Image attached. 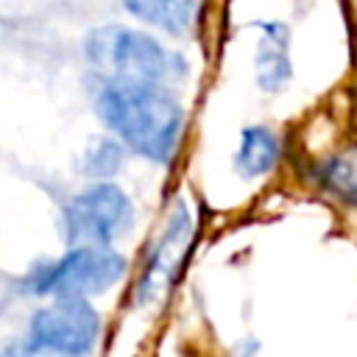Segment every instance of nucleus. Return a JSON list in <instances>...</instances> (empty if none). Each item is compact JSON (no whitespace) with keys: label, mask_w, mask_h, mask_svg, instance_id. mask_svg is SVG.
<instances>
[{"label":"nucleus","mask_w":357,"mask_h":357,"mask_svg":"<svg viewBox=\"0 0 357 357\" xmlns=\"http://www.w3.org/2000/svg\"><path fill=\"white\" fill-rule=\"evenodd\" d=\"M123 8L134 20L170 36H184L195 17V0H123Z\"/></svg>","instance_id":"8"},{"label":"nucleus","mask_w":357,"mask_h":357,"mask_svg":"<svg viewBox=\"0 0 357 357\" xmlns=\"http://www.w3.org/2000/svg\"><path fill=\"white\" fill-rule=\"evenodd\" d=\"M190 231H192V220H190V212L187 206L178 201L167 218V226L162 231V237L153 243V251L145 262V271H142V279L137 284V301L139 304H151L156 301L173 282L178 265H181V257L187 251V243H190Z\"/></svg>","instance_id":"6"},{"label":"nucleus","mask_w":357,"mask_h":357,"mask_svg":"<svg viewBox=\"0 0 357 357\" xmlns=\"http://www.w3.org/2000/svg\"><path fill=\"white\" fill-rule=\"evenodd\" d=\"M86 61L106 78L173 84L187 75V59L156 36L128 25H100L84 36Z\"/></svg>","instance_id":"2"},{"label":"nucleus","mask_w":357,"mask_h":357,"mask_svg":"<svg viewBox=\"0 0 357 357\" xmlns=\"http://www.w3.org/2000/svg\"><path fill=\"white\" fill-rule=\"evenodd\" d=\"M0 357H42V354H36V351H31V349H0Z\"/></svg>","instance_id":"12"},{"label":"nucleus","mask_w":357,"mask_h":357,"mask_svg":"<svg viewBox=\"0 0 357 357\" xmlns=\"http://www.w3.org/2000/svg\"><path fill=\"white\" fill-rule=\"evenodd\" d=\"M318 181L343 204L357 206V151L326 159L318 167Z\"/></svg>","instance_id":"10"},{"label":"nucleus","mask_w":357,"mask_h":357,"mask_svg":"<svg viewBox=\"0 0 357 357\" xmlns=\"http://www.w3.org/2000/svg\"><path fill=\"white\" fill-rule=\"evenodd\" d=\"M134 226V204L114 181H95L75 192L61 209L70 245H112Z\"/></svg>","instance_id":"4"},{"label":"nucleus","mask_w":357,"mask_h":357,"mask_svg":"<svg viewBox=\"0 0 357 357\" xmlns=\"http://www.w3.org/2000/svg\"><path fill=\"white\" fill-rule=\"evenodd\" d=\"M290 78L287 59V28L279 22L262 25V39L257 47V81L265 92H279Z\"/></svg>","instance_id":"7"},{"label":"nucleus","mask_w":357,"mask_h":357,"mask_svg":"<svg viewBox=\"0 0 357 357\" xmlns=\"http://www.w3.org/2000/svg\"><path fill=\"white\" fill-rule=\"evenodd\" d=\"M128 271V259L112 245H70L59 259L36 265L25 287L33 296H78L89 298L114 287Z\"/></svg>","instance_id":"3"},{"label":"nucleus","mask_w":357,"mask_h":357,"mask_svg":"<svg viewBox=\"0 0 357 357\" xmlns=\"http://www.w3.org/2000/svg\"><path fill=\"white\" fill-rule=\"evenodd\" d=\"M123 159H126V153L117 139H98L84 153V173L98 181H106L123 167Z\"/></svg>","instance_id":"11"},{"label":"nucleus","mask_w":357,"mask_h":357,"mask_svg":"<svg viewBox=\"0 0 357 357\" xmlns=\"http://www.w3.org/2000/svg\"><path fill=\"white\" fill-rule=\"evenodd\" d=\"M95 114L128 151L167 165L181 142L184 106L165 84L106 78L95 81Z\"/></svg>","instance_id":"1"},{"label":"nucleus","mask_w":357,"mask_h":357,"mask_svg":"<svg viewBox=\"0 0 357 357\" xmlns=\"http://www.w3.org/2000/svg\"><path fill=\"white\" fill-rule=\"evenodd\" d=\"M100 337V315L89 298L59 296L31 315L25 349L56 357H89Z\"/></svg>","instance_id":"5"},{"label":"nucleus","mask_w":357,"mask_h":357,"mask_svg":"<svg viewBox=\"0 0 357 357\" xmlns=\"http://www.w3.org/2000/svg\"><path fill=\"white\" fill-rule=\"evenodd\" d=\"M279 159V139L265 126H248L240 134V148L234 153V167L243 178H257L273 170Z\"/></svg>","instance_id":"9"}]
</instances>
